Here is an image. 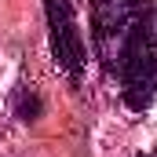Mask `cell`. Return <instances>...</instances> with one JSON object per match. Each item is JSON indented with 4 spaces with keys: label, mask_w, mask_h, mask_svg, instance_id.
Returning <instances> with one entry per match:
<instances>
[{
    "label": "cell",
    "mask_w": 157,
    "mask_h": 157,
    "mask_svg": "<svg viewBox=\"0 0 157 157\" xmlns=\"http://www.w3.org/2000/svg\"><path fill=\"white\" fill-rule=\"evenodd\" d=\"M117 80L128 110H150L157 102V0L143 4L135 33L121 55Z\"/></svg>",
    "instance_id": "cell-1"
},
{
    "label": "cell",
    "mask_w": 157,
    "mask_h": 157,
    "mask_svg": "<svg viewBox=\"0 0 157 157\" xmlns=\"http://www.w3.org/2000/svg\"><path fill=\"white\" fill-rule=\"evenodd\" d=\"M15 113H18L22 121H37V117H40V99L33 95V91L26 95V88H22L18 99H15Z\"/></svg>",
    "instance_id": "cell-4"
},
{
    "label": "cell",
    "mask_w": 157,
    "mask_h": 157,
    "mask_svg": "<svg viewBox=\"0 0 157 157\" xmlns=\"http://www.w3.org/2000/svg\"><path fill=\"white\" fill-rule=\"evenodd\" d=\"M44 15H48V40H51V59L66 77L77 80L84 73V37L77 29V15L70 0H44Z\"/></svg>",
    "instance_id": "cell-3"
},
{
    "label": "cell",
    "mask_w": 157,
    "mask_h": 157,
    "mask_svg": "<svg viewBox=\"0 0 157 157\" xmlns=\"http://www.w3.org/2000/svg\"><path fill=\"white\" fill-rule=\"evenodd\" d=\"M139 157H154V154H139Z\"/></svg>",
    "instance_id": "cell-5"
},
{
    "label": "cell",
    "mask_w": 157,
    "mask_h": 157,
    "mask_svg": "<svg viewBox=\"0 0 157 157\" xmlns=\"http://www.w3.org/2000/svg\"><path fill=\"white\" fill-rule=\"evenodd\" d=\"M146 0H91V44L106 77H117L121 55L135 33Z\"/></svg>",
    "instance_id": "cell-2"
}]
</instances>
